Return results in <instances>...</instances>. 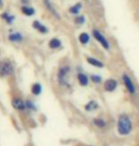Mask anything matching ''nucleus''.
Listing matches in <instances>:
<instances>
[{"label": "nucleus", "mask_w": 139, "mask_h": 146, "mask_svg": "<svg viewBox=\"0 0 139 146\" xmlns=\"http://www.w3.org/2000/svg\"><path fill=\"white\" fill-rule=\"evenodd\" d=\"M117 87V81L113 78L107 79L104 83V89L107 92H113Z\"/></svg>", "instance_id": "obj_11"}, {"label": "nucleus", "mask_w": 139, "mask_h": 146, "mask_svg": "<svg viewBox=\"0 0 139 146\" xmlns=\"http://www.w3.org/2000/svg\"><path fill=\"white\" fill-rule=\"evenodd\" d=\"M31 92L32 95L34 96H39L40 94L42 92V85L40 83H38V82H35L32 85L31 87Z\"/></svg>", "instance_id": "obj_16"}, {"label": "nucleus", "mask_w": 139, "mask_h": 146, "mask_svg": "<svg viewBox=\"0 0 139 146\" xmlns=\"http://www.w3.org/2000/svg\"><path fill=\"white\" fill-rule=\"evenodd\" d=\"M14 74V66L10 59L0 60V78H10Z\"/></svg>", "instance_id": "obj_2"}, {"label": "nucleus", "mask_w": 139, "mask_h": 146, "mask_svg": "<svg viewBox=\"0 0 139 146\" xmlns=\"http://www.w3.org/2000/svg\"><path fill=\"white\" fill-rule=\"evenodd\" d=\"M86 21V18L84 15H77L76 17L74 18V23L76 25L80 26V25H83L84 23H85Z\"/></svg>", "instance_id": "obj_21"}, {"label": "nucleus", "mask_w": 139, "mask_h": 146, "mask_svg": "<svg viewBox=\"0 0 139 146\" xmlns=\"http://www.w3.org/2000/svg\"><path fill=\"white\" fill-rule=\"evenodd\" d=\"M92 36H94V39L96 40L97 42L105 49V50H110V43H109L107 38L105 37V35H103L99 30L94 29L92 31Z\"/></svg>", "instance_id": "obj_3"}, {"label": "nucleus", "mask_w": 139, "mask_h": 146, "mask_svg": "<svg viewBox=\"0 0 139 146\" xmlns=\"http://www.w3.org/2000/svg\"><path fill=\"white\" fill-rule=\"evenodd\" d=\"M3 6H4V1L3 0H0V10L3 8Z\"/></svg>", "instance_id": "obj_25"}, {"label": "nucleus", "mask_w": 139, "mask_h": 146, "mask_svg": "<svg viewBox=\"0 0 139 146\" xmlns=\"http://www.w3.org/2000/svg\"><path fill=\"white\" fill-rule=\"evenodd\" d=\"M20 12L25 16H32L35 15V9L30 5H22L20 8Z\"/></svg>", "instance_id": "obj_12"}, {"label": "nucleus", "mask_w": 139, "mask_h": 146, "mask_svg": "<svg viewBox=\"0 0 139 146\" xmlns=\"http://www.w3.org/2000/svg\"><path fill=\"white\" fill-rule=\"evenodd\" d=\"M8 40L11 43H21L24 40V35L22 33L20 32H11L8 35Z\"/></svg>", "instance_id": "obj_6"}, {"label": "nucleus", "mask_w": 139, "mask_h": 146, "mask_svg": "<svg viewBox=\"0 0 139 146\" xmlns=\"http://www.w3.org/2000/svg\"><path fill=\"white\" fill-rule=\"evenodd\" d=\"M91 80L94 82V83L98 84L102 81V78L100 76H97V75H92L91 76Z\"/></svg>", "instance_id": "obj_23"}, {"label": "nucleus", "mask_w": 139, "mask_h": 146, "mask_svg": "<svg viewBox=\"0 0 139 146\" xmlns=\"http://www.w3.org/2000/svg\"><path fill=\"white\" fill-rule=\"evenodd\" d=\"M122 80H123V83L125 85V87L127 88L128 92H129L130 95H134L136 93V89L132 80V78H130L127 74H123V76H122Z\"/></svg>", "instance_id": "obj_4"}, {"label": "nucleus", "mask_w": 139, "mask_h": 146, "mask_svg": "<svg viewBox=\"0 0 139 146\" xmlns=\"http://www.w3.org/2000/svg\"><path fill=\"white\" fill-rule=\"evenodd\" d=\"M49 47H50L51 49H58V48H60V47L62 46V42H61V40L60 39H58V38H56V37H53V38H51V39L49 41Z\"/></svg>", "instance_id": "obj_15"}, {"label": "nucleus", "mask_w": 139, "mask_h": 146, "mask_svg": "<svg viewBox=\"0 0 139 146\" xmlns=\"http://www.w3.org/2000/svg\"><path fill=\"white\" fill-rule=\"evenodd\" d=\"M25 104H26V109H29V110H32V111H35L36 110V107H35L34 103L32 102V100H26L25 101Z\"/></svg>", "instance_id": "obj_22"}, {"label": "nucleus", "mask_w": 139, "mask_h": 146, "mask_svg": "<svg viewBox=\"0 0 139 146\" xmlns=\"http://www.w3.org/2000/svg\"><path fill=\"white\" fill-rule=\"evenodd\" d=\"M94 124L98 128H104L106 126V122L102 119V118H94Z\"/></svg>", "instance_id": "obj_20"}, {"label": "nucleus", "mask_w": 139, "mask_h": 146, "mask_svg": "<svg viewBox=\"0 0 139 146\" xmlns=\"http://www.w3.org/2000/svg\"><path fill=\"white\" fill-rule=\"evenodd\" d=\"M132 124L130 117L126 115H121L117 121V130L121 136H127L132 132Z\"/></svg>", "instance_id": "obj_1"}, {"label": "nucleus", "mask_w": 139, "mask_h": 146, "mask_svg": "<svg viewBox=\"0 0 139 146\" xmlns=\"http://www.w3.org/2000/svg\"><path fill=\"white\" fill-rule=\"evenodd\" d=\"M32 27L35 30V31H37L39 34H42V35L48 34V32H49V29L47 28V26L44 25L43 23H41L39 20H34V21H32Z\"/></svg>", "instance_id": "obj_7"}, {"label": "nucleus", "mask_w": 139, "mask_h": 146, "mask_svg": "<svg viewBox=\"0 0 139 146\" xmlns=\"http://www.w3.org/2000/svg\"><path fill=\"white\" fill-rule=\"evenodd\" d=\"M98 108V104L95 100H91L90 102H88L85 105V110L86 111H94V110H96Z\"/></svg>", "instance_id": "obj_19"}, {"label": "nucleus", "mask_w": 139, "mask_h": 146, "mask_svg": "<svg viewBox=\"0 0 139 146\" xmlns=\"http://www.w3.org/2000/svg\"><path fill=\"white\" fill-rule=\"evenodd\" d=\"M43 3H44V6L46 9H47L54 17H56L57 19H60V15H59V13H57V11L54 9V7H53V5L51 4V0H43Z\"/></svg>", "instance_id": "obj_10"}, {"label": "nucleus", "mask_w": 139, "mask_h": 146, "mask_svg": "<svg viewBox=\"0 0 139 146\" xmlns=\"http://www.w3.org/2000/svg\"><path fill=\"white\" fill-rule=\"evenodd\" d=\"M90 39H91V37H90L89 34H87V33H81L78 36L79 42L82 44V45H87L90 42Z\"/></svg>", "instance_id": "obj_17"}, {"label": "nucleus", "mask_w": 139, "mask_h": 146, "mask_svg": "<svg viewBox=\"0 0 139 146\" xmlns=\"http://www.w3.org/2000/svg\"><path fill=\"white\" fill-rule=\"evenodd\" d=\"M21 5H29L30 4V0H20Z\"/></svg>", "instance_id": "obj_24"}, {"label": "nucleus", "mask_w": 139, "mask_h": 146, "mask_svg": "<svg viewBox=\"0 0 139 146\" xmlns=\"http://www.w3.org/2000/svg\"><path fill=\"white\" fill-rule=\"evenodd\" d=\"M12 106L13 109L17 110V111H24V110H26L25 101L20 98H13L12 100Z\"/></svg>", "instance_id": "obj_8"}, {"label": "nucleus", "mask_w": 139, "mask_h": 146, "mask_svg": "<svg viewBox=\"0 0 139 146\" xmlns=\"http://www.w3.org/2000/svg\"><path fill=\"white\" fill-rule=\"evenodd\" d=\"M77 81L81 86H87L89 84V78L83 73L77 74Z\"/></svg>", "instance_id": "obj_14"}, {"label": "nucleus", "mask_w": 139, "mask_h": 146, "mask_svg": "<svg viewBox=\"0 0 139 146\" xmlns=\"http://www.w3.org/2000/svg\"><path fill=\"white\" fill-rule=\"evenodd\" d=\"M70 72V67L69 66H63L59 69L58 71V81L59 83L61 85H64L66 86L68 85V82H67V76Z\"/></svg>", "instance_id": "obj_5"}, {"label": "nucleus", "mask_w": 139, "mask_h": 146, "mask_svg": "<svg viewBox=\"0 0 139 146\" xmlns=\"http://www.w3.org/2000/svg\"><path fill=\"white\" fill-rule=\"evenodd\" d=\"M0 18L3 20L7 25H13L15 21V15L11 13L10 12H3L0 13Z\"/></svg>", "instance_id": "obj_9"}, {"label": "nucleus", "mask_w": 139, "mask_h": 146, "mask_svg": "<svg viewBox=\"0 0 139 146\" xmlns=\"http://www.w3.org/2000/svg\"><path fill=\"white\" fill-rule=\"evenodd\" d=\"M81 9H82V4H81L80 2H78V3L74 4L73 6L70 8L69 13H72V15H78V13H80Z\"/></svg>", "instance_id": "obj_18"}, {"label": "nucleus", "mask_w": 139, "mask_h": 146, "mask_svg": "<svg viewBox=\"0 0 139 146\" xmlns=\"http://www.w3.org/2000/svg\"><path fill=\"white\" fill-rule=\"evenodd\" d=\"M86 60L90 65L94 66V67H96V68H103L104 67V63H103L102 61H100V60L94 58V57L89 56V57H87Z\"/></svg>", "instance_id": "obj_13"}]
</instances>
